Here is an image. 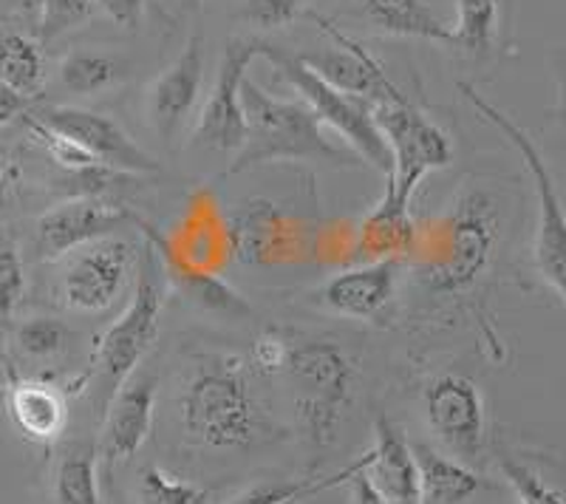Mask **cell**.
Masks as SVG:
<instances>
[{"mask_svg": "<svg viewBox=\"0 0 566 504\" xmlns=\"http://www.w3.org/2000/svg\"><path fill=\"white\" fill-rule=\"evenodd\" d=\"M185 437L207 451H252L277 437L244 357L201 355L179 388Z\"/></svg>", "mask_w": 566, "mask_h": 504, "instance_id": "6da1fadb", "label": "cell"}, {"mask_svg": "<svg viewBox=\"0 0 566 504\" xmlns=\"http://www.w3.org/2000/svg\"><path fill=\"white\" fill-rule=\"evenodd\" d=\"M504 235V201L490 188H464L451 210L417 233L411 259L433 295L459 297L493 270Z\"/></svg>", "mask_w": 566, "mask_h": 504, "instance_id": "7a4b0ae2", "label": "cell"}, {"mask_svg": "<svg viewBox=\"0 0 566 504\" xmlns=\"http://www.w3.org/2000/svg\"><path fill=\"white\" fill-rule=\"evenodd\" d=\"M247 117V139L230 165V174L270 162H328L352 165L357 154L332 145L323 123L303 99H277L255 80L241 85Z\"/></svg>", "mask_w": 566, "mask_h": 504, "instance_id": "3957f363", "label": "cell"}, {"mask_svg": "<svg viewBox=\"0 0 566 504\" xmlns=\"http://www.w3.org/2000/svg\"><path fill=\"white\" fill-rule=\"evenodd\" d=\"M281 371L290 382L303 437L312 451L323 453L335 442L354 400L357 369L352 355L332 337H301L290 343Z\"/></svg>", "mask_w": 566, "mask_h": 504, "instance_id": "277c9868", "label": "cell"}, {"mask_svg": "<svg viewBox=\"0 0 566 504\" xmlns=\"http://www.w3.org/2000/svg\"><path fill=\"white\" fill-rule=\"evenodd\" d=\"M459 91L464 94L479 117L484 123L493 125L499 134L507 139L515 148V154L522 156L524 168H527L530 181H533L535 193V210H538V221H535V235H533V266L538 272V279L558 295L560 306L566 312V208L560 201L555 181L549 176L547 162L541 150L535 148L533 136L515 123L510 114L502 108H495L490 99H484L473 85L459 83Z\"/></svg>", "mask_w": 566, "mask_h": 504, "instance_id": "5b68a950", "label": "cell"}, {"mask_svg": "<svg viewBox=\"0 0 566 504\" xmlns=\"http://www.w3.org/2000/svg\"><path fill=\"white\" fill-rule=\"evenodd\" d=\"M136 284L130 306L116 317L114 324L99 337L94 351V371H97L99 402L108 406L114 391L139 369V363L156 343L161 326V306H165V270L154 246L145 241L136 264Z\"/></svg>", "mask_w": 566, "mask_h": 504, "instance_id": "8992f818", "label": "cell"}, {"mask_svg": "<svg viewBox=\"0 0 566 504\" xmlns=\"http://www.w3.org/2000/svg\"><path fill=\"white\" fill-rule=\"evenodd\" d=\"M261 57L270 60L277 77L297 91V99L310 105L317 119L335 130L352 148V154H357V159L377 168L382 176H391V150L374 123V105L368 99L335 88L315 69L303 63L301 54L286 52L281 45L261 43Z\"/></svg>", "mask_w": 566, "mask_h": 504, "instance_id": "52a82bcc", "label": "cell"}, {"mask_svg": "<svg viewBox=\"0 0 566 504\" xmlns=\"http://www.w3.org/2000/svg\"><path fill=\"white\" fill-rule=\"evenodd\" d=\"M374 123L391 150V176L386 179H391L402 199L413 201L424 176L453 162L451 134L402 91L374 105Z\"/></svg>", "mask_w": 566, "mask_h": 504, "instance_id": "ba28073f", "label": "cell"}, {"mask_svg": "<svg viewBox=\"0 0 566 504\" xmlns=\"http://www.w3.org/2000/svg\"><path fill=\"white\" fill-rule=\"evenodd\" d=\"M60 270V301L77 315H103L136 279L139 252L125 239L105 235L69 252Z\"/></svg>", "mask_w": 566, "mask_h": 504, "instance_id": "9c48e42d", "label": "cell"}, {"mask_svg": "<svg viewBox=\"0 0 566 504\" xmlns=\"http://www.w3.org/2000/svg\"><path fill=\"white\" fill-rule=\"evenodd\" d=\"M424 420L448 451L464 465H479L490 451L488 402L476 380L444 371L422 391Z\"/></svg>", "mask_w": 566, "mask_h": 504, "instance_id": "30bf717a", "label": "cell"}, {"mask_svg": "<svg viewBox=\"0 0 566 504\" xmlns=\"http://www.w3.org/2000/svg\"><path fill=\"white\" fill-rule=\"evenodd\" d=\"M261 57V40H230L219 63V77L207 97L193 139L216 154H239L247 139L241 85L250 77L252 60Z\"/></svg>", "mask_w": 566, "mask_h": 504, "instance_id": "8fae6325", "label": "cell"}, {"mask_svg": "<svg viewBox=\"0 0 566 504\" xmlns=\"http://www.w3.org/2000/svg\"><path fill=\"white\" fill-rule=\"evenodd\" d=\"M49 128L60 130L69 139L88 150L99 165L119 174L150 176L159 174V162L142 145L134 143V136L123 130V125L114 123L105 114L88 108H74V105H45L32 114Z\"/></svg>", "mask_w": 566, "mask_h": 504, "instance_id": "7c38bea8", "label": "cell"}, {"mask_svg": "<svg viewBox=\"0 0 566 504\" xmlns=\"http://www.w3.org/2000/svg\"><path fill=\"white\" fill-rule=\"evenodd\" d=\"M136 224V213L97 201L94 196H74L45 210L34 224V246L43 261H60L91 241L114 235Z\"/></svg>", "mask_w": 566, "mask_h": 504, "instance_id": "4fadbf2b", "label": "cell"}, {"mask_svg": "<svg viewBox=\"0 0 566 504\" xmlns=\"http://www.w3.org/2000/svg\"><path fill=\"white\" fill-rule=\"evenodd\" d=\"M156 380L150 371H134L105 406L103 437H99V462L105 476L116 471L119 462L134 460L154 431Z\"/></svg>", "mask_w": 566, "mask_h": 504, "instance_id": "5bb4252c", "label": "cell"}, {"mask_svg": "<svg viewBox=\"0 0 566 504\" xmlns=\"http://www.w3.org/2000/svg\"><path fill=\"white\" fill-rule=\"evenodd\" d=\"M232 255L244 264H292L303 255V227L286 210L264 199L247 201L230 221Z\"/></svg>", "mask_w": 566, "mask_h": 504, "instance_id": "9a60e30c", "label": "cell"}, {"mask_svg": "<svg viewBox=\"0 0 566 504\" xmlns=\"http://www.w3.org/2000/svg\"><path fill=\"white\" fill-rule=\"evenodd\" d=\"M205 80V34L193 32L187 38L179 57L150 83L148 119L165 145H174L179 130L190 119Z\"/></svg>", "mask_w": 566, "mask_h": 504, "instance_id": "2e32d148", "label": "cell"}, {"mask_svg": "<svg viewBox=\"0 0 566 504\" xmlns=\"http://www.w3.org/2000/svg\"><path fill=\"white\" fill-rule=\"evenodd\" d=\"M310 18L315 20L317 27L335 40V49H326V52L315 54H301L303 63L315 69L326 83H332L335 88L346 91V94H357V97L368 99L371 105H377L380 99L397 94L399 85L394 83L391 74L386 72V65L374 57L368 49H363L360 43H354L352 38H346L343 32H337L326 18L310 12Z\"/></svg>", "mask_w": 566, "mask_h": 504, "instance_id": "e0dca14e", "label": "cell"}, {"mask_svg": "<svg viewBox=\"0 0 566 504\" xmlns=\"http://www.w3.org/2000/svg\"><path fill=\"white\" fill-rule=\"evenodd\" d=\"M397 272V259L366 261V264L348 266V270L337 272L323 284L321 304L340 317L377 324L394 306L399 279Z\"/></svg>", "mask_w": 566, "mask_h": 504, "instance_id": "ac0fdd59", "label": "cell"}, {"mask_svg": "<svg viewBox=\"0 0 566 504\" xmlns=\"http://www.w3.org/2000/svg\"><path fill=\"white\" fill-rule=\"evenodd\" d=\"M419 227L411 219V201L394 190L391 179H386L380 204L354 227L352 235V255L366 261L382 259H411L413 246H417Z\"/></svg>", "mask_w": 566, "mask_h": 504, "instance_id": "d6986e66", "label": "cell"}, {"mask_svg": "<svg viewBox=\"0 0 566 504\" xmlns=\"http://www.w3.org/2000/svg\"><path fill=\"white\" fill-rule=\"evenodd\" d=\"M366 476L388 498V504H422L411 442L386 414L374 420V445L366 451Z\"/></svg>", "mask_w": 566, "mask_h": 504, "instance_id": "ffe728a7", "label": "cell"}, {"mask_svg": "<svg viewBox=\"0 0 566 504\" xmlns=\"http://www.w3.org/2000/svg\"><path fill=\"white\" fill-rule=\"evenodd\" d=\"M493 460L518 504H566V468L555 456L502 442Z\"/></svg>", "mask_w": 566, "mask_h": 504, "instance_id": "44dd1931", "label": "cell"}, {"mask_svg": "<svg viewBox=\"0 0 566 504\" xmlns=\"http://www.w3.org/2000/svg\"><path fill=\"white\" fill-rule=\"evenodd\" d=\"M7 408L18 428L29 442L52 445L60 440L69 422V400L65 391L45 380H23L12 377L7 388Z\"/></svg>", "mask_w": 566, "mask_h": 504, "instance_id": "7402d4cb", "label": "cell"}, {"mask_svg": "<svg viewBox=\"0 0 566 504\" xmlns=\"http://www.w3.org/2000/svg\"><path fill=\"white\" fill-rule=\"evenodd\" d=\"M411 448L419 468L422 504H468L484 487H490L482 473L459 462L457 456H448L428 442H411Z\"/></svg>", "mask_w": 566, "mask_h": 504, "instance_id": "603a6c76", "label": "cell"}, {"mask_svg": "<svg viewBox=\"0 0 566 504\" xmlns=\"http://www.w3.org/2000/svg\"><path fill=\"white\" fill-rule=\"evenodd\" d=\"M357 3L380 32L453 45V27L437 18L431 0H357Z\"/></svg>", "mask_w": 566, "mask_h": 504, "instance_id": "cb8c5ba5", "label": "cell"}, {"mask_svg": "<svg viewBox=\"0 0 566 504\" xmlns=\"http://www.w3.org/2000/svg\"><path fill=\"white\" fill-rule=\"evenodd\" d=\"M156 255H159L161 270H165L168 284L174 286V290H179L181 295L190 297L193 304L205 306V309L210 312H219V315H230V317H247L252 312V306L247 304V297L239 295V292L232 290L227 281H221V275L190 270V266L179 264V261L168 259V255H161V252H156Z\"/></svg>", "mask_w": 566, "mask_h": 504, "instance_id": "d4e9b609", "label": "cell"}, {"mask_svg": "<svg viewBox=\"0 0 566 504\" xmlns=\"http://www.w3.org/2000/svg\"><path fill=\"white\" fill-rule=\"evenodd\" d=\"M99 453L94 442H69L60 448L52 476L57 504H103L99 496Z\"/></svg>", "mask_w": 566, "mask_h": 504, "instance_id": "484cf974", "label": "cell"}, {"mask_svg": "<svg viewBox=\"0 0 566 504\" xmlns=\"http://www.w3.org/2000/svg\"><path fill=\"white\" fill-rule=\"evenodd\" d=\"M0 83L34 99L45 85L43 45L14 27H0Z\"/></svg>", "mask_w": 566, "mask_h": 504, "instance_id": "4316f807", "label": "cell"}, {"mask_svg": "<svg viewBox=\"0 0 566 504\" xmlns=\"http://www.w3.org/2000/svg\"><path fill=\"white\" fill-rule=\"evenodd\" d=\"M60 85H63L69 94H97V91L108 88L119 80L123 74V65L114 54L94 52V49H74V52L65 54L60 60Z\"/></svg>", "mask_w": 566, "mask_h": 504, "instance_id": "83f0119b", "label": "cell"}, {"mask_svg": "<svg viewBox=\"0 0 566 504\" xmlns=\"http://www.w3.org/2000/svg\"><path fill=\"white\" fill-rule=\"evenodd\" d=\"M502 27L499 0H457V27L453 45L470 57H488Z\"/></svg>", "mask_w": 566, "mask_h": 504, "instance_id": "f1b7e54d", "label": "cell"}, {"mask_svg": "<svg viewBox=\"0 0 566 504\" xmlns=\"http://www.w3.org/2000/svg\"><path fill=\"white\" fill-rule=\"evenodd\" d=\"M363 465V456L352 462L343 471L332 473V476H306V479H290V482H264L250 491L241 493L239 498H232L230 504H301L312 496L332 491V487L343 485L354 476V471Z\"/></svg>", "mask_w": 566, "mask_h": 504, "instance_id": "f546056e", "label": "cell"}, {"mask_svg": "<svg viewBox=\"0 0 566 504\" xmlns=\"http://www.w3.org/2000/svg\"><path fill=\"white\" fill-rule=\"evenodd\" d=\"M136 498L139 504H216L207 487L161 471L159 465L142 468L136 479Z\"/></svg>", "mask_w": 566, "mask_h": 504, "instance_id": "4dcf8cb0", "label": "cell"}, {"mask_svg": "<svg viewBox=\"0 0 566 504\" xmlns=\"http://www.w3.org/2000/svg\"><path fill=\"white\" fill-rule=\"evenodd\" d=\"M14 343L18 349L23 351L32 360H52L60 351L65 349L69 343V329H65L63 321L57 317H27L23 324H18L14 329Z\"/></svg>", "mask_w": 566, "mask_h": 504, "instance_id": "1f68e13d", "label": "cell"}, {"mask_svg": "<svg viewBox=\"0 0 566 504\" xmlns=\"http://www.w3.org/2000/svg\"><path fill=\"white\" fill-rule=\"evenodd\" d=\"M27 125H29V130L34 134V139H38V143L45 148V154L52 156L54 162H57L65 174L80 176V174H85V170L97 168L99 165L97 159H94V156H91L85 148H80L74 139H69V136L60 134V130L49 128V125H43L40 119L29 117Z\"/></svg>", "mask_w": 566, "mask_h": 504, "instance_id": "d6a6232c", "label": "cell"}, {"mask_svg": "<svg viewBox=\"0 0 566 504\" xmlns=\"http://www.w3.org/2000/svg\"><path fill=\"white\" fill-rule=\"evenodd\" d=\"M38 32L43 40H57L60 34L83 27L94 12L91 0H38Z\"/></svg>", "mask_w": 566, "mask_h": 504, "instance_id": "836d02e7", "label": "cell"}, {"mask_svg": "<svg viewBox=\"0 0 566 504\" xmlns=\"http://www.w3.org/2000/svg\"><path fill=\"white\" fill-rule=\"evenodd\" d=\"M306 3L310 0H239V20L252 29L272 32L290 27Z\"/></svg>", "mask_w": 566, "mask_h": 504, "instance_id": "e575fe53", "label": "cell"}, {"mask_svg": "<svg viewBox=\"0 0 566 504\" xmlns=\"http://www.w3.org/2000/svg\"><path fill=\"white\" fill-rule=\"evenodd\" d=\"M23 292H27L23 259L12 244H0V321H7L18 309Z\"/></svg>", "mask_w": 566, "mask_h": 504, "instance_id": "d590c367", "label": "cell"}, {"mask_svg": "<svg viewBox=\"0 0 566 504\" xmlns=\"http://www.w3.org/2000/svg\"><path fill=\"white\" fill-rule=\"evenodd\" d=\"M286 351H290V340L281 337L277 332H264L258 337L255 346H252V363H255L261 371H281L283 363H286Z\"/></svg>", "mask_w": 566, "mask_h": 504, "instance_id": "8d00e7d4", "label": "cell"}, {"mask_svg": "<svg viewBox=\"0 0 566 504\" xmlns=\"http://www.w3.org/2000/svg\"><path fill=\"white\" fill-rule=\"evenodd\" d=\"M91 3L119 29L136 32L145 20V0H91Z\"/></svg>", "mask_w": 566, "mask_h": 504, "instance_id": "74e56055", "label": "cell"}, {"mask_svg": "<svg viewBox=\"0 0 566 504\" xmlns=\"http://www.w3.org/2000/svg\"><path fill=\"white\" fill-rule=\"evenodd\" d=\"M348 491H352V504H388V498L366 476V453H363V465L348 479Z\"/></svg>", "mask_w": 566, "mask_h": 504, "instance_id": "f35d334b", "label": "cell"}, {"mask_svg": "<svg viewBox=\"0 0 566 504\" xmlns=\"http://www.w3.org/2000/svg\"><path fill=\"white\" fill-rule=\"evenodd\" d=\"M32 105V99L20 97L18 91L9 88L7 83H0V128H7L18 117H23Z\"/></svg>", "mask_w": 566, "mask_h": 504, "instance_id": "ab89813d", "label": "cell"}, {"mask_svg": "<svg viewBox=\"0 0 566 504\" xmlns=\"http://www.w3.org/2000/svg\"><path fill=\"white\" fill-rule=\"evenodd\" d=\"M499 9H502L504 32H510V14H513V0H499Z\"/></svg>", "mask_w": 566, "mask_h": 504, "instance_id": "60d3db41", "label": "cell"}, {"mask_svg": "<svg viewBox=\"0 0 566 504\" xmlns=\"http://www.w3.org/2000/svg\"><path fill=\"white\" fill-rule=\"evenodd\" d=\"M18 3L27 9V12H34V9H38V0H18Z\"/></svg>", "mask_w": 566, "mask_h": 504, "instance_id": "b9f144b4", "label": "cell"}, {"mask_svg": "<svg viewBox=\"0 0 566 504\" xmlns=\"http://www.w3.org/2000/svg\"><path fill=\"white\" fill-rule=\"evenodd\" d=\"M185 7H187V9H199V7H201V0H185Z\"/></svg>", "mask_w": 566, "mask_h": 504, "instance_id": "7bdbcfd3", "label": "cell"}]
</instances>
